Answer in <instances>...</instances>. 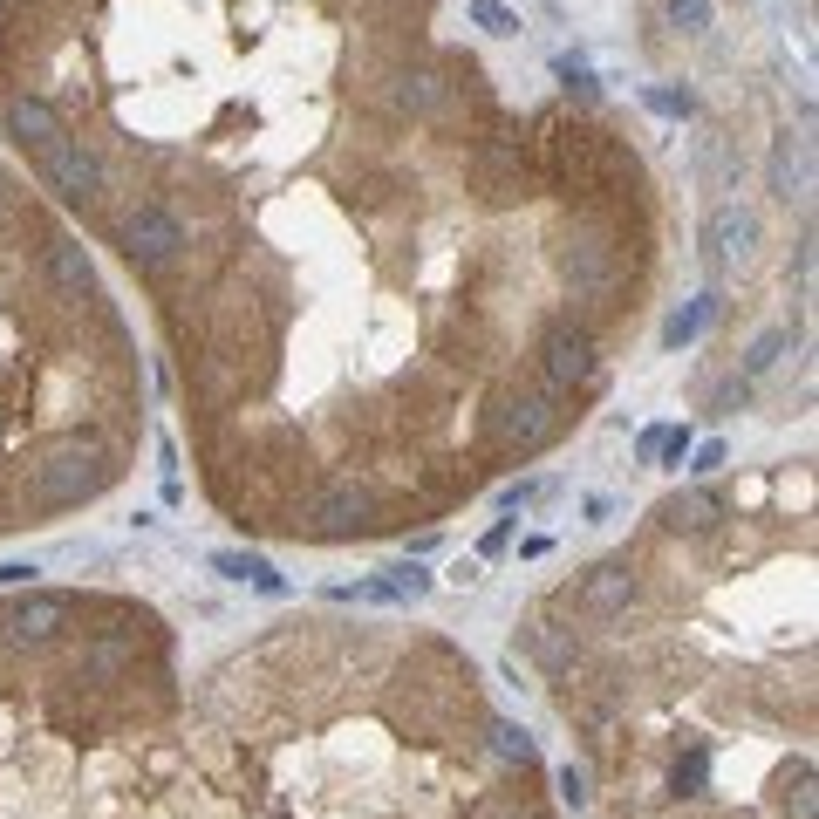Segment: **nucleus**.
Here are the masks:
<instances>
[{"label":"nucleus","instance_id":"1","mask_svg":"<svg viewBox=\"0 0 819 819\" xmlns=\"http://www.w3.org/2000/svg\"><path fill=\"white\" fill-rule=\"evenodd\" d=\"M512 649L594 819H819L806 458L669 492L628 546L546 587Z\"/></svg>","mask_w":819,"mask_h":819},{"label":"nucleus","instance_id":"2","mask_svg":"<svg viewBox=\"0 0 819 819\" xmlns=\"http://www.w3.org/2000/svg\"><path fill=\"white\" fill-rule=\"evenodd\" d=\"M171 819H560L533 731L437 628L287 615L185 683Z\"/></svg>","mask_w":819,"mask_h":819},{"label":"nucleus","instance_id":"3","mask_svg":"<svg viewBox=\"0 0 819 819\" xmlns=\"http://www.w3.org/2000/svg\"><path fill=\"white\" fill-rule=\"evenodd\" d=\"M185 669L171 622L110 587L0 594V819H171Z\"/></svg>","mask_w":819,"mask_h":819},{"label":"nucleus","instance_id":"4","mask_svg":"<svg viewBox=\"0 0 819 819\" xmlns=\"http://www.w3.org/2000/svg\"><path fill=\"white\" fill-rule=\"evenodd\" d=\"M137 451V328L82 233L0 164V540L110 499Z\"/></svg>","mask_w":819,"mask_h":819},{"label":"nucleus","instance_id":"5","mask_svg":"<svg viewBox=\"0 0 819 819\" xmlns=\"http://www.w3.org/2000/svg\"><path fill=\"white\" fill-rule=\"evenodd\" d=\"M471 21H478V28H492V35H519V14L499 7V0H471Z\"/></svg>","mask_w":819,"mask_h":819},{"label":"nucleus","instance_id":"6","mask_svg":"<svg viewBox=\"0 0 819 819\" xmlns=\"http://www.w3.org/2000/svg\"><path fill=\"white\" fill-rule=\"evenodd\" d=\"M669 21L683 35H697V28H710V0H669Z\"/></svg>","mask_w":819,"mask_h":819}]
</instances>
